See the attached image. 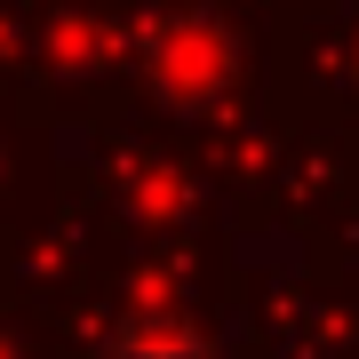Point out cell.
Listing matches in <instances>:
<instances>
[{
	"mask_svg": "<svg viewBox=\"0 0 359 359\" xmlns=\"http://www.w3.org/2000/svg\"><path fill=\"white\" fill-rule=\"evenodd\" d=\"M112 359H208V351L192 335H176V327H136V335H120Z\"/></svg>",
	"mask_w": 359,
	"mask_h": 359,
	"instance_id": "6da1fadb",
	"label": "cell"
}]
</instances>
